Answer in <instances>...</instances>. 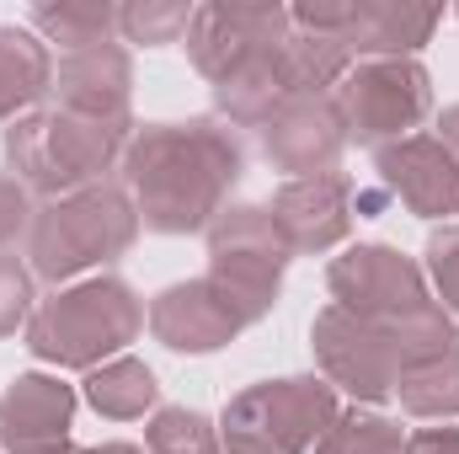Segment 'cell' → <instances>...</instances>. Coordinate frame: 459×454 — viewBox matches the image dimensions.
Returning a JSON list of instances; mask_svg holds the SVG:
<instances>
[{
	"label": "cell",
	"mask_w": 459,
	"mask_h": 454,
	"mask_svg": "<svg viewBox=\"0 0 459 454\" xmlns=\"http://www.w3.org/2000/svg\"><path fill=\"white\" fill-rule=\"evenodd\" d=\"M240 171H246L240 139L209 118L144 123L123 150V188L139 209V225L160 235H193L214 225Z\"/></svg>",
	"instance_id": "obj_1"
},
{
	"label": "cell",
	"mask_w": 459,
	"mask_h": 454,
	"mask_svg": "<svg viewBox=\"0 0 459 454\" xmlns=\"http://www.w3.org/2000/svg\"><path fill=\"white\" fill-rule=\"evenodd\" d=\"M134 139L128 118H81V113H27L5 128V161L27 193L70 198L81 188L108 182V171L123 166V150Z\"/></svg>",
	"instance_id": "obj_2"
},
{
	"label": "cell",
	"mask_w": 459,
	"mask_h": 454,
	"mask_svg": "<svg viewBox=\"0 0 459 454\" xmlns=\"http://www.w3.org/2000/svg\"><path fill=\"white\" fill-rule=\"evenodd\" d=\"M144 327V305L123 278H86L43 300L27 321V353L59 369H102Z\"/></svg>",
	"instance_id": "obj_3"
},
{
	"label": "cell",
	"mask_w": 459,
	"mask_h": 454,
	"mask_svg": "<svg viewBox=\"0 0 459 454\" xmlns=\"http://www.w3.org/2000/svg\"><path fill=\"white\" fill-rule=\"evenodd\" d=\"M134 235H139V209H134L128 188H117V182H97L70 198H54L38 209L32 235H27L32 278L65 284L97 262L123 257L134 246Z\"/></svg>",
	"instance_id": "obj_4"
},
{
	"label": "cell",
	"mask_w": 459,
	"mask_h": 454,
	"mask_svg": "<svg viewBox=\"0 0 459 454\" xmlns=\"http://www.w3.org/2000/svg\"><path fill=\"white\" fill-rule=\"evenodd\" d=\"M289 240L278 235L273 214L262 204H225V214L209 225V284L225 289V300L251 321H262L278 305Z\"/></svg>",
	"instance_id": "obj_5"
},
{
	"label": "cell",
	"mask_w": 459,
	"mask_h": 454,
	"mask_svg": "<svg viewBox=\"0 0 459 454\" xmlns=\"http://www.w3.org/2000/svg\"><path fill=\"white\" fill-rule=\"evenodd\" d=\"M337 390L321 374H289V380H262L240 390L225 406L220 439H240L267 454H310L326 428L337 423Z\"/></svg>",
	"instance_id": "obj_6"
},
{
	"label": "cell",
	"mask_w": 459,
	"mask_h": 454,
	"mask_svg": "<svg viewBox=\"0 0 459 454\" xmlns=\"http://www.w3.org/2000/svg\"><path fill=\"white\" fill-rule=\"evenodd\" d=\"M337 108L347 118V139L395 144L428 118L433 81H428V70L417 59H363L342 75Z\"/></svg>",
	"instance_id": "obj_7"
},
{
	"label": "cell",
	"mask_w": 459,
	"mask_h": 454,
	"mask_svg": "<svg viewBox=\"0 0 459 454\" xmlns=\"http://www.w3.org/2000/svg\"><path fill=\"white\" fill-rule=\"evenodd\" d=\"M310 347L321 363V380L358 401H390L401 385V353L395 332L379 321H363L342 305H326L310 327Z\"/></svg>",
	"instance_id": "obj_8"
},
{
	"label": "cell",
	"mask_w": 459,
	"mask_h": 454,
	"mask_svg": "<svg viewBox=\"0 0 459 454\" xmlns=\"http://www.w3.org/2000/svg\"><path fill=\"white\" fill-rule=\"evenodd\" d=\"M289 32H294L289 5H273V0H209V5H193L187 59H193L198 75H209L220 86L235 70H246L251 59L273 54Z\"/></svg>",
	"instance_id": "obj_9"
},
{
	"label": "cell",
	"mask_w": 459,
	"mask_h": 454,
	"mask_svg": "<svg viewBox=\"0 0 459 454\" xmlns=\"http://www.w3.org/2000/svg\"><path fill=\"white\" fill-rule=\"evenodd\" d=\"M326 284H332V305H342L363 321H379V327H401L422 316L428 305H438L428 294L422 267L395 246H352L332 262Z\"/></svg>",
	"instance_id": "obj_10"
},
{
	"label": "cell",
	"mask_w": 459,
	"mask_h": 454,
	"mask_svg": "<svg viewBox=\"0 0 459 454\" xmlns=\"http://www.w3.org/2000/svg\"><path fill=\"white\" fill-rule=\"evenodd\" d=\"M374 171L417 220H459V161L438 134H406L379 144Z\"/></svg>",
	"instance_id": "obj_11"
},
{
	"label": "cell",
	"mask_w": 459,
	"mask_h": 454,
	"mask_svg": "<svg viewBox=\"0 0 459 454\" xmlns=\"http://www.w3.org/2000/svg\"><path fill=\"white\" fill-rule=\"evenodd\" d=\"M278 235L289 240V251H332L352 235V182L342 171H321V177H294L273 193L267 204Z\"/></svg>",
	"instance_id": "obj_12"
},
{
	"label": "cell",
	"mask_w": 459,
	"mask_h": 454,
	"mask_svg": "<svg viewBox=\"0 0 459 454\" xmlns=\"http://www.w3.org/2000/svg\"><path fill=\"white\" fill-rule=\"evenodd\" d=\"M150 332L171 353H220L225 342H235L246 332V316L209 278H187V284H171L166 294H155Z\"/></svg>",
	"instance_id": "obj_13"
},
{
	"label": "cell",
	"mask_w": 459,
	"mask_h": 454,
	"mask_svg": "<svg viewBox=\"0 0 459 454\" xmlns=\"http://www.w3.org/2000/svg\"><path fill=\"white\" fill-rule=\"evenodd\" d=\"M75 390L54 374H16L0 396V450L5 454H59L70 444Z\"/></svg>",
	"instance_id": "obj_14"
},
{
	"label": "cell",
	"mask_w": 459,
	"mask_h": 454,
	"mask_svg": "<svg viewBox=\"0 0 459 454\" xmlns=\"http://www.w3.org/2000/svg\"><path fill=\"white\" fill-rule=\"evenodd\" d=\"M347 144V118L337 108V97H299L262 128V150L278 171L294 177H321L337 166Z\"/></svg>",
	"instance_id": "obj_15"
},
{
	"label": "cell",
	"mask_w": 459,
	"mask_h": 454,
	"mask_svg": "<svg viewBox=\"0 0 459 454\" xmlns=\"http://www.w3.org/2000/svg\"><path fill=\"white\" fill-rule=\"evenodd\" d=\"M59 113L81 118H128V92H134V65L117 43H97V48H75L59 54L54 65V86Z\"/></svg>",
	"instance_id": "obj_16"
},
{
	"label": "cell",
	"mask_w": 459,
	"mask_h": 454,
	"mask_svg": "<svg viewBox=\"0 0 459 454\" xmlns=\"http://www.w3.org/2000/svg\"><path fill=\"white\" fill-rule=\"evenodd\" d=\"M444 22V5H411V0H358L352 27L342 43L352 59H411Z\"/></svg>",
	"instance_id": "obj_17"
},
{
	"label": "cell",
	"mask_w": 459,
	"mask_h": 454,
	"mask_svg": "<svg viewBox=\"0 0 459 454\" xmlns=\"http://www.w3.org/2000/svg\"><path fill=\"white\" fill-rule=\"evenodd\" d=\"M278 48H283V43H278ZM278 48L262 54V59H251L246 70H235L230 81L214 86V102H220V113H225L230 123H240V128H267L289 102H299L294 86H289V70H283Z\"/></svg>",
	"instance_id": "obj_18"
},
{
	"label": "cell",
	"mask_w": 459,
	"mask_h": 454,
	"mask_svg": "<svg viewBox=\"0 0 459 454\" xmlns=\"http://www.w3.org/2000/svg\"><path fill=\"white\" fill-rule=\"evenodd\" d=\"M54 86V54L27 27H0V123L27 118Z\"/></svg>",
	"instance_id": "obj_19"
},
{
	"label": "cell",
	"mask_w": 459,
	"mask_h": 454,
	"mask_svg": "<svg viewBox=\"0 0 459 454\" xmlns=\"http://www.w3.org/2000/svg\"><path fill=\"white\" fill-rule=\"evenodd\" d=\"M32 27L43 43H59L65 54L113 43L117 32V5L108 0H59V5H32Z\"/></svg>",
	"instance_id": "obj_20"
},
{
	"label": "cell",
	"mask_w": 459,
	"mask_h": 454,
	"mask_svg": "<svg viewBox=\"0 0 459 454\" xmlns=\"http://www.w3.org/2000/svg\"><path fill=\"white\" fill-rule=\"evenodd\" d=\"M155 396H160V385H155L150 363H139V358H113V363H102V369L86 374V401L102 417H113V423L144 417L155 406Z\"/></svg>",
	"instance_id": "obj_21"
},
{
	"label": "cell",
	"mask_w": 459,
	"mask_h": 454,
	"mask_svg": "<svg viewBox=\"0 0 459 454\" xmlns=\"http://www.w3.org/2000/svg\"><path fill=\"white\" fill-rule=\"evenodd\" d=\"M395 396L411 417H459V347L406 369Z\"/></svg>",
	"instance_id": "obj_22"
},
{
	"label": "cell",
	"mask_w": 459,
	"mask_h": 454,
	"mask_svg": "<svg viewBox=\"0 0 459 454\" xmlns=\"http://www.w3.org/2000/svg\"><path fill=\"white\" fill-rule=\"evenodd\" d=\"M310 454H406V433H401V423L352 406V412H337V423Z\"/></svg>",
	"instance_id": "obj_23"
},
{
	"label": "cell",
	"mask_w": 459,
	"mask_h": 454,
	"mask_svg": "<svg viewBox=\"0 0 459 454\" xmlns=\"http://www.w3.org/2000/svg\"><path fill=\"white\" fill-rule=\"evenodd\" d=\"M144 454H220V428L204 412L166 406L144 428Z\"/></svg>",
	"instance_id": "obj_24"
},
{
	"label": "cell",
	"mask_w": 459,
	"mask_h": 454,
	"mask_svg": "<svg viewBox=\"0 0 459 454\" xmlns=\"http://www.w3.org/2000/svg\"><path fill=\"white\" fill-rule=\"evenodd\" d=\"M187 22H193V5H182V0H134L117 11V32L128 43H144V48L187 38Z\"/></svg>",
	"instance_id": "obj_25"
},
{
	"label": "cell",
	"mask_w": 459,
	"mask_h": 454,
	"mask_svg": "<svg viewBox=\"0 0 459 454\" xmlns=\"http://www.w3.org/2000/svg\"><path fill=\"white\" fill-rule=\"evenodd\" d=\"M27 321H32V267H22V257L0 251V337H11Z\"/></svg>",
	"instance_id": "obj_26"
},
{
	"label": "cell",
	"mask_w": 459,
	"mask_h": 454,
	"mask_svg": "<svg viewBox=\"0 0 459 454\" xmlns=\"http://www.w3.org/2000/svg\"><path fill=\"white\" fill-rule=\"evenodd\" d=\"M428 273H433V289H438L444 310L459 321V225L438 230L428 240Z\"/></svg>",
	"instance_id": "obj_27"
},
{
	"label": "cell",
	"mask_w": 459,
	"mask_h": 454,
	"mask_svg": "<svg viewBox=\"0 0 459 454\" xmlns=\"http://www.w3.org/2000/svg\"><path fill=\"white\" fill-rule=\"evenodd\" d=\"M32 220H38L32 193H27L11 171H0V251H5V246H16L22 235H32Z\"/></svg>",
	"instance_id": "obj_28"
},
{
	"label": "cell",
	"mask_w": 459,
	"mask_h": 454,
	"mask_svg": "<svg viewBox=\"0 0 459 454\" xmlns=\"http://www.w3.org/2000/svg\"><path fill=\"white\" fill-rule=\"evenodd\" d=\"M406 454H459V428H422L406 439Z\"/></svg>",
	"instance_id": "obj_29"
},
{
	"label": "cell",
	"mask_w": 459,
	"mask_h": 454,
	"mask_svg": "<svg viewBox=\"0 0 459 454\" xmlns=\"http://www.w3.org/2000/svg\"><path fill=\"white\" fill-rule=\"evenodd\" d=\"M438 128H444L438 139H444V144L455 150V161H459V108H449V113H444V123H438Z\"/></svg>",
	"instance_id": "obj_30"
},
{
	"label": "cell",
	"mask_w": 459,
	"mask_h": 454,
	"mask_svg": "<svg viewBox=\"0 0 459 454\" xmlns=\"http://www.w3.org/2000/svg\"><path fill=\"white\" fill-rule=\"evenodd\" d=\"M59 454H144L139 444H97V450H75V444H65Z\"/></svg>",
	"instance_id": "obj_31"
},
{
	"label": "cell",
	"mask_w": 459,
	"mask_h": 454,
	"mask_svg": "<svg viewBox=\"0 0 459 454\" xmlns=\"http://www.w3.org/2000/svg\"><path fill=\"white\" fill-rule=\"evenodd\" d=\"M220 454H267V450H256V444H240V439H220Z\"/></svg>",
	"instance_id": "obj_32"
}]
</instances>
